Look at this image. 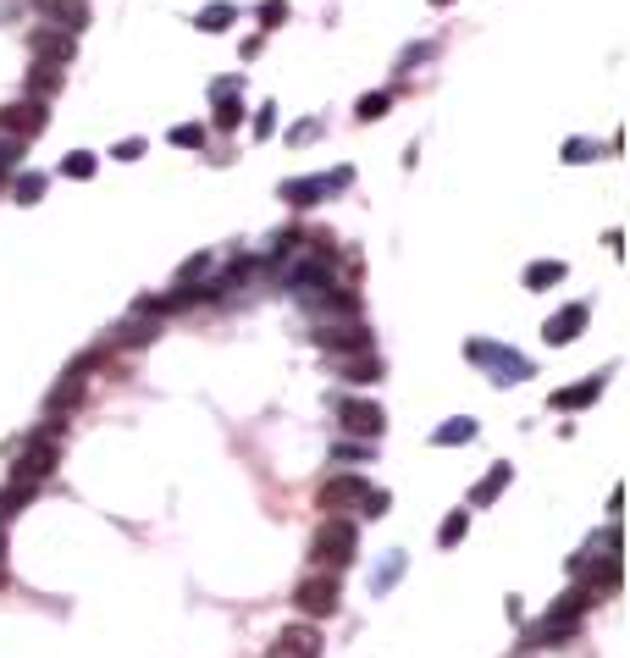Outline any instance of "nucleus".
I'll use <instances>...</instances> for the list:
<instances>
[{
    "label": "nucleus",
    "mask_w": 630,
    "mask_h": 658,
    "mask_svg": "<svg viewBox=\"0 0 630 658\" xmlns=\"http://www.w3.org/2000/svg\"><path fill=\"white\" fill-rule=\"evenodd\" d=\"M55 465H61L55 437H50V431H39V437H28V443H23V454H17V465H12V481L39 487V481H50V471H55Z\"/></svg>",
    "instance_id": "3"
},
{
    "label": "nucleus",
    "mask_w": 630,
    "mask_h": 658,
    "mask_svg": "<svg viewBox=\"0 0 630 658\" xmlns=\"http://www.w3.org/2000/svg\"><path fill=\"white\" fill-rule=\"evenodd\" d=\"M166 138L177 144V150H205V127H199V122H177Z\"/></svg>",
    "instance_id": "27"
},
{
    "label": "nucleus",
    "mask_w": 630,
    "mask_h": 658,
    "mask_svg": "<svg viewBox=\"0 0 630 658\" xmlns=\"http://www.w3.org/2000/svg\"><path fill=\"white\" fill-rule=\"evenodd\" d=\"M597 393H603V377H586V382H575V388H565L553 404L558 410H586V404H597Z\"/></svg>",
    "instance_id": "17"
},
{
    "label": "nucleus",
    "mask_w": 630,
    "mask_h": 658,
    "mask_svg": "<svg viewBox=\"0 0 630 658\" xmlns=\"http://www.w3.org/2000/svg\"><path fill=\"white\" fill-rule=\"evenodd\" d=\"M28 50H34V61L61 66V61H73V34H66V28H34V34H28Z\"/></svg>",
    "instance_id": "13"
},
{
    "label": "nucleus",
    "mask_w": 630,
    "mask_h": 658,
    "mask_svg": "<svg viewBox=\"0 0 630 658\" xmlns=\"http://www.w3.org/2000/svg\"><path fill=\"white\" fill-rule=\"evenodd\" d=\"M95 167H100V161H95V150H73V156L61 161V177H73V183H89V177H95Z\"/></svg>",
    "instance_id": "23"
},
{
    "label": "nucleus",
    "mask_w": 630,
    "mask_h": 658,
    "mask_svg": "<svg viewBox=\"0 0 630 658\" xmlns=\"http://www.w3.org/2000/svg\"><path fill=\"white\" fill-rule=\"evenodd\" d=\"M39 12L55 17V28H66V34H78V28L89 23V6H84V0H39Z\"/></svg>",
    "instance_id": "14"
},
{
    "label": "nucleus",
    "mask_w": 630,
    "mask_h": 658,
    "mask_svg": "<svg viewBox=\"0 0 630 658\" xmlns=\"http://www.w3.org/2000/svg\"><path fill=\"white\" fill-rule=\"evenodd\" d=\"M343 377H348V382H376V377H382V365H376V359H348V371H343Z\"/></svg>",
    "instance_id": "30"
},
{
    "label": "nucleus",
    "mask_w": 630,
    "mask_h": 658,
    "mask_svg": "<svg viewBox=\"0 0 630 658\" xmlns=\"http://www.w3.org/2000/svg\"><path fill=\"white\" fill-rule=\"evenodd\" d=\"M315 343H321L326 354H365V349H371V332H365L360 321H348V327H321Z\"/></svg>",
    "instance_id": "12"
},
{
    "label": "nucleus",
    "mask_w": 630,
    "mask_h": 658,
    "mask_svg": "<svg viewBox=\"0 0 630 658\" xmlns=\"http://www.w3.org/2000/svg\"><path fill=\"white\" fill-rule=\"evenodd\" d=\"M310 553H315V564L343 570V564H355V553H360V531L348 526L343 515H326L321 531H315V542H310Z\"/></svg>",
    "instance_id": "1"
},
{
    "label": "nucleus",
    "mask_w": 630,
    "mask_h": 658,
    "mask_svg": "<svg viewBox=\"0 0 630 658\" xmlns=\"http://www.w3.org/2000/svg\"><path fill=\"white\" fill-rule=\"evenodd\" d=\"M565 161H570V167L597 161V138H570V144H565Z\"/></svg>",
    "instance_id": "29"
},
{
    "label": "nucleus",
    "mask_w": 630,
    "mask_h": 658,
    "mask_svg": "<svg viewBox=\"0 0 630 658\" xmlns=\"http://www.w3.org/2000/svg\"><path fill=\"white\" fill-rule=\"evenodd\" d=\"M553 282H565V260H531L525 266V288L542 294V288H553Z\"/></svg>",
    "instance_id": "19"
},
{
    "label": "nucleus",
    "mask_w": 630,
    "mask_h": 658,
    "mask_svg": "<svg viewBox=\"0 0 630 658\" xmlns=\"http://www.w3.org/2000/svg\"><path fill=\"white\" fill-rule=\"evenodd\" d=\"M288 23V0H265L260 6V28H283Z\"/></svg>",
    "instance_id": "31"
},
{
    "label": "nucleus",
    "mask_w": 630,
    "mask_h": 658,
    "mask_svg": "<svg viewBox=\"0 0 630 658\" xmlns=\"http://www.w3.org/2000/svg\"><path fill=\"white\" fill-rule=\"evenodd\" d=\"M238 122H244V100H238V95H222V100H216V127L227 133V127H238Z\"/></svg>",
    "instance_id": "28"
},
{
    "label": "nucleus",
    "mask_w": 630,
    "mask_h": 658,
    "mask_svg": "<svg viewBox=\"0 0 630 658\" xmlns=\"http://www.w3.org/2000/svg\"><path fill=\"white\" fill-rule=\"evenodd\" d=\"M387 106H393L387 95H365V100H360V122H376V116H387Z\"/></svg>",
    "instance_id": "32"
},
{
    "label": "nucleus",
    "mask_w": 630,
    "mask_h": 658,
    "mask_svg": "<svg viewBox=\"0 0 630 658\" xmlns=\"http://www.w3.org/2000/svg\"><path fill=\"white\" fill-rule=\"evenodd\" d=\"M592 321V310L575 299V305H565V310H558V316H547V327H542V338L553 343V349H565V343H575L581 338V327Z\"/></svg>",
    "instance_id": "10"
},
{
    "label": "nucleus",
    "mask_w": 630,
    "mask_h": 658,
    "mask_svg": "<svg viewBox=\"0 0 630 658\" xmlns=\"http://www.w3.org/2000/svg\"><path fill=\"white\" fill-rule=\"evenodd\" d=\"M233 17H238V6H227V0H216V6H205L194 23H199L205 34H222V28H233Z\"/></svg>",
    "instance_id": "20"
},
{
    "label": "nucleus",
    "mask_w": 630,
    "mask_h": 658,
    "mask_svg": "<svg viewBox=\"0 0 630 658\" xmlns=\"http://www.w3.org/2000/svg\"><path fill=\"white\" fill-rule=\"evenodd\" d=\"M470 437H475V420H470V415H459V420H448V426H437V431H432V443H437V449H448V443H470Z\"/></svg>",
    "instance_id": "21"
},
{
    "label": "nucleus",
    "mask_w": 630,
    "mask_h": 658,
    "mask_svg": "<svg viewBox=\"0 0 630 658\" xmlns=\"http://www.w3.org/2000/svg\"><path fill=\"white\" fill-rule=\"evenodd\" d=\"M509 481H515V471H509V465H493V471L481 476V487L470 492V503H475V509H481V503H493V498H498V492H504Z\"/></svg>",
    "instance_id": "18"
},
{
    "label": "nucleus",
    "mask_w": 630,
    "mask_h": 658,
    "mask_svg": "<svg viewBox=\"0 0 630 658\" xmlns=\"http://www.w3.org/2000/svg\"><path fill=\"white\" fill-rule=\"evenodd\" d=\"M337 415H343V431H355V437H382V426H387V415H382V404H371V399H343L337 404Z\"/></svg>",
    "instance_id": "7"
},
{
    "label": "nucleus",
    "mask_w": 630,
    "mask_h": 658,
    "mask_svg": "<svg viewBox=\"0 0 630 658\" xmlns=\"http://www.w3.org/2000/svg\"><path fill=\"white\" fill-rule=\"evenodd\" d=\"M360 515H371V521H376V515H387V492H382V487H371V498H365Z\"/></svg>",
    "instance_id": "34"
},
{
    "label": "nucleus",
    "mask_w": 630,
    "mask_h": 658,
    "mask_svg": "<svg viewBox=\"0 0 630 658\" xmlns=\"http://www.w3.org/2000/svg\"><path fill=\"white\" fill-rule=\"evenodd\" d=\"M6 183H12L17 205H39V194H45V177H39V172H12Z\"/></svg>",
    "instance_id": "22"
},
{
    "label": "nucleus",
    "mask_w": 630,
    "mask_h": 658,
    "mask_svg": "<svg viewBox=\"0 0 630 658\" xmlns=\"http://www.w3.org/2000/svg\"><path fill=\"white\" fill-rule=\"evenodd\" d=\"M465 531H470V515H465V509H454V515L437 526V542H443V548H454V542H465Z\"/></svg>",
    "instance_id": "26"
},
{
    "label": "nucleus",
    "mask_w": 630,
    "mask_h": 658,
    "mask_svg": "<svg viewBox=\"0 0 630 658\" xmlns=\"http://www.w3.org/2000/svg\"><path fill=\"white\" fill-rule=\"evenodd\" d=\"M34 492H39V487H28V481H12L6 492H0V521H12V515H17V509H23Z\"/></svg>",
    "instance_id": "25"
},
{
    "label": "nucleus",
    "mask_w": 630,
    "mask_h": 658,
    "mask_svg": "<svg viewBox=\"0 0 630 658\" xmlns=\"http://www.w3.org/2000/svg\"><path fill=\"white\" fill-rule=\"evenodd\" d=\"M45 100H23V106H6V111H0V133H6V138H34V133H45Z\"/></svg>",
    "instance_id": "9"
},
{
    "label": "nucleus",
    "mask_w": 630,
    "mask_h": 658,
    "mask_svg": "<svg viewBox=\"0 0 630 658\" xmlns=\"http://www.w3.org/2000/svg\"><path fill=\"white\" fill-rule=\"evenodd\" d=\"M432 6H454V0H432Z\"/></svg>",
    "instance_id": "36"
},
{
    "label": "nucleus",
    "mask_w": 630,
    "mask_h": 658,
    "mask_svg": "<svg viewBox=\"0 0 630 658\" xmlns=\"http://www.w3.org/2000/svg\"><path fill=\"white\" fill-rule=\"evenodd\" d=\"M95 359H100V354H84V359L73 365V371H66V377H61L55 388H50V399H45V410H50V420H61L66 410H73V404L84 399V388H89V371H95Z\"/></svg>",
    "instance_id": "5"
},
{
    "label": "nucleus",
    "mask_w": 630,
    "mask_h": 658,
    "mask_svg": "<svg viewBox=\"0 0 630 658\" xmlns=\"http://www.w3.org/2000/svg\"><path fill=\"white\" fill-rule=\"evenodd\" d=\"M12 172H23V138H6V133H0V188H6Z\"/></svg>",
    "instance_id": "24"
},
{
    "label": "nucleus",
    "mask_w": 630,
    "mask_h": 658,
    "mask_svg": "<svg viewBox=\"0 0 630 658\" xmlns=\"http://www.w3.org/2000/svg\"><path fill=\"white\" fill-rule=\"evenodd\" d=\"M337 570H310L305 581H299V587H294V603L310 614V620H332L337 614Z\"/></svg>",
    "instance_id": "2"
},
{
    "label": "nucleus",
    "mask_w": 630,
    "mask_h": 658,
    "mask_svg": "<svg viewBox=\"0 0 630 658\" xmlns=\"http://www.w3.org/2000/svg\"><path fill=\"white\" fill-rule=\"evenodd\" d=\"M111 156H116V161H138V156H145V138H122Z\"/></svg>",
    "instance_id": "33"
},
{
    "label": "nucleus",
    "mask_w": 630,
    "mask_h": 658,
    "mask_svg": "<svg viewBox=\"0 0 630 658\" xmlns=\"http://www.w3.org/2000/svg\"><path fill=\"white\" fill-rule=\"evenodd\" d=\"M0 553H6V537H0Z\"/></svg>",
    "instance_id": "37"
},
{
    "label": "nucleus",
    "mask_w": 630,
    "mask_h": 658,
    "mask_svg": "<svg viewBox=\"0 0 630 658\" xmlns=\"http://www.w3.org/2000/svg\"><path fill=\"white\" fill-rule=\"evenodd\" d=\"M265 658H321V631L315 625H283Z\"/></svg>",
    "instance_id": "8"
},
{
    "label": "nucleus",
    "mask_w": 630,
    "mask_h": 658,
    "mask_svg": "<svg viewBox=\"0 0 630 658\" xmlns=\"http://www.w3.org/2000/svg\"><path fill=\"white\" fill-rule=\"evenodd\" d=\"M55 89H61V66L34 61V72H28V100H50Z\"/></svg>",
    "instance_id": "16"
},
{
    "label": "nucleus",
    "mask_w": 630,
    "mask_h": 658,
    "mask_svg": "<svg viewBox=\"0 0 630 658\" xmlns=\"http://www.w3.org/2000/svg\"><path fill=\"white\" fill-rule=\"evenodd\" d=\"M365 498H371V481H365V476H326V481L315 487V503L326 509V515H348V509H365Z\"/></svg>",
    "instance_id": "4"
},
{
    "label": "nucleus",
    "mask_w": 630,
    "mask_h": 658,
    "mask_svg": "<svg viewBox=\"0 0 630 658\" xmlns=\"http://www.w3.org/2000/svg\"><path fill=\"white\" fill-rule=\"evenodd\" d=\"M155 332H161V321L155 316H145V310H133V321L116 332V349H138V343H155Z\"/></svg>",
    "instance_id": "15"
},
{
    "label": "nucleus",
    "mask_w": 630,
    "mask_h": 658,
    "mask_svg": "<svg viewBox=\"0 0 630 658\" xmlns=\"http://www.w3.org/2000/svg\"><path fill=\"white\" fill-rule=\"evenodd\" d=\"M271 111H276V106H265V111H260V116H255V133H260V138H265V133H271V127H276V116H271Z\"/></svg>",
    "instance_id": "35"
},
{
    "label": "nucleus",
    "mask_w": 630,
    "mask_h": 658,
    "mask_svg": "<svg viewBox=\"0 0 630 658\" xmlns=\"http://www.w3.org/2000/svg\"><path fill=\"white\" fill-rule=\"evenodd\" d=\"M343 183H348V167L332 172V177H288V183H283V199H288V205H315V199H326V194L343 188Z\"/></svg>",
    "instance_id": "11"
},
{
    "label": "nucleus",
    "mask_w": 630,
    "mask_h": 658,
    "mask_svg": "<svg viewBox=\"0 0 630 658\" xmlns=\"http://www.w3.org/2000/svg\"><path fill=\"white\" fill-rule=\"evenodd\" d=\"M470 359L475 365H493V382H525L531 377V365L515 349H498V343H470Z\"/></svg>",
    "instance_id": "6"
}]
</instances>
